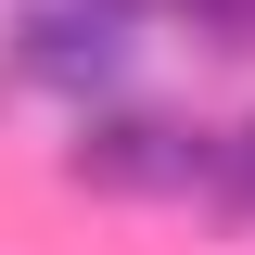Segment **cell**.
<instances>
[{"label":"cell","mask_w":255,"mask_h":255,"mask_svg":"<svg viewBox=\"0 0 255 255\" xmlns=\"http://www.w3.org/2000/svg\"><path fill=\"white\" fill-rule=\"evenodd\" d=\"M64 179L77 191H204V128L179 115H140V102H90L77 140H64Z\"/></svg>","instance_id":"obj_1"},{"label":"cell","mask_w":255,"mask_h":255,"mask_svg":"<svg viewBox=\"0 0 255 255\" xmlns=\"http://www.w3.org/2000/svg\"><path fill=\"white\" fill-rule=\"evenodd\" d=\"M13 77L102 102V90L128 77V0H38L26 26H13Z\"/></svg>","instance_id":"obj_2"},{"label":"cell","mask_w":255,"mask_h":255,"mask_svg":"<svg viewBox=\"0 0 255 255\" xmlns=\"http://www.w3.org/2000/svg\"><path fill=\"white\" fill-rule=\"evenodd\" d=\"M204 204H217L230 230H255V115L230 128V140H204Z\"/></svg>","instance_id":"obj_3"}]
</instances>
